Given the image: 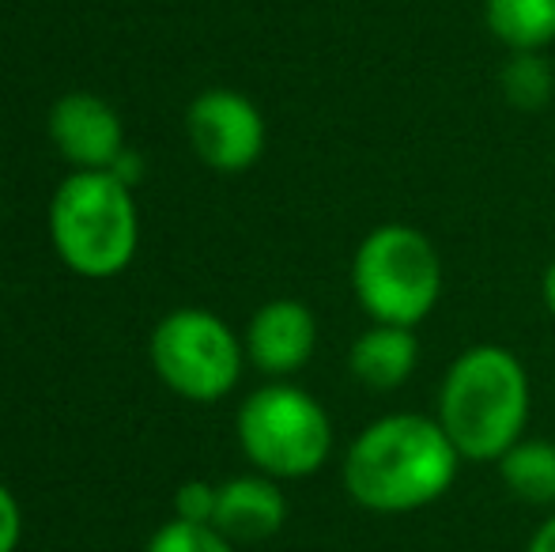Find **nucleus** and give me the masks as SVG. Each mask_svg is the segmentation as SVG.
<instances>
[{
    "label": "nucleus",
    "mask_w": 555,
    "mask_h": 552,
    "mask_svg": "<svg viewBox=\"0 0 555 552\" xmlns=\"http://www.w3.org/2000/svg\"><path fill=\"white\" fill-rule=\"evenodd\" d=\"M238 442L264 477L295 480L325 465L333 424L325 409L299 386H264L238 409Z\"/></svg>",
    "instance_id": "obj_5"
},
{
    "label": "nucleus",
    "mask_w": 555,
    "mask_h": 552,
    "mask_svg": "<svg viewBox=\"0 0 555 552\" xmlns=\"http://www.w3.org/2000/svg\"><path fill=\"white\" fill-rule=\"evenodd\" d=\"M483 20L514 53H541L555 42V0H488Z\"/></svg>",
    "instance_id": "obj_12"
},
{
    "label": "nucleus",
    "mask_w": 555,
    "mask_h": 552,
    "mask_svg": "<svg viewBox=\"0 0 555 552\" xmlns=\"http://www.w3.org/2000/svg\"><path fill=\"white\" fill-rule=\"evenodd\" d=\"M529 420V375L511 348L476 345L450 363L439 424L465 462H499L521 442Z\"/></svg>",
    "instance_id": "obj_2"
},
{
    "label": "nucleus",
    "mask_w": 555,
    "mask_h": 552,
    "mask_svg": "<svg viewBox=\"0 0 555 552\" xmlns=\"http://www.w3.org/2000/svg\"><path fill=\"white\" fill-rule=\"evenodd\" d=\"M526 552H555V515L533 534V541H529Z\"/></svg>",
    "instance_id": "obj_18"
},
{
    "label": "nucleus",
    "mask_w": 555,
    "mask_h": 552,
    "mask_svg": "<svg viewBox=\"0 0 555 552\" xmlns=\"http://www.w3.org/2000/svg\"><path fill=\"white\" fill-rule=\"evenodd\" d=\"M50 137L76 170H114L125 152L121 118L88 91H73L53 106Z\"/></svg>",
    "instance_id": "obj_8"
},
{
    "label": "nucleus",
    "mask_w": 555,
    "mask_h": 552,
    "mask_svg": "<svg viewBox=\"0 0 555 552\" xmlns=\"http://www.w3.org/2000/svg\"><path fill=\"white\" fill-rule=\"evenodd\" d=\"M20 538H23L20 503H15V496L0 485V552H15L20 549Z\"/></svg>",
    "instance_id": "obj_17"
},
{
    "label": "nucleus",
    "mask_w": 555,
    "mask_h": 552,
    "mask_svg": "<svg viewBox=\"0 0 555 552\" xmlns=\"http://www.w3.org/2000/svg\"><path fill=\"white\" fill-rule=\"evenodd\" d=\"M351 375L366 386V390H397L409 383L412 371L420 363V341L404 325H374V330L359 333L351 345Z\"/></svg>",
    "instance_id": "obj_11"
},
{
    "label": "nucleus",
    "mask_w": 555,
    "mask_h": 552,
    "mask_svg": "<svg viewBox=\"0 0 555 552\" xmlns=\"http://www.w3.org/2000/svg\"><path fill=\"white\" fill-rule=\"evenodd\" d=\"M541 292H544V307L555 314V261L548 269H544V284H541Z\"/></svg>",
    "instance_id": "obj_19"
},
{
    "label": "nucleus",
    "mask_w": 555,
    "mask_h": 552,
    "mask_svg": "<svg viewBox=\"0 0 555 552\" xmlns=\"http://www.w3.org/2000/svg\"><path fill=\"white\" fill-rule=\"evenodd\" d=\"M61 261L80 277H117L137 254V205L114 170H76L50 205Z\"/></svg>",
    "instance_id": "obj_3"
},
{
    "label": "nucleus",
    "mask_w": 555,
    "mask_h": 552,
    "mask_svg": "<svg viewBox=\"0 0 555 552\" xmlns=\"http://www.w3.org/2000/svg\"><path fill=\"white\" fill-rule=\"evenodd\" d=\"M144 552H234V541H227L216 526L170 518L167 526L152 534Z\"/></svg>",
    "instance_id": "obj_15"
},
{
    "label": "nucleus",
    "mask_w": 555,
    "mask_h": 552,
    "mask_svg": "<svg viewBox=\"0 0 555 552\" xmlns=\"http://www.w3.org/2000/svg\"><path fill=\"white\" fill-rule=\"evenodd\" d=\"M216 500H220V488L205 485V480H190V485L178 488V496H175V515L182 518V523L212 526L216 523Z\"/></svg>",
    "instance_id": "obj_16"
},
{
    "label": "nucleus",
    "mask_w": 555,
    "mask_h": 552,
    "mask_svg": "<svg viewBox=\"0 0 555 552\" xmlns=\"http://www.w3.org/2000/svg\"><path fill=\"white\" fill-rule=\"evenodd\" d=\"M499 477L511 488V496L548 508L555 503V442L544 439H521L499 458Z\"/></svg>",
    "instance_id": "obj_13"
},
{
    "label": "nucleus",
    "mask_w": 555,
    "mask_h": 552,
    "mask_svg": "<svg viewBox=\"0 0 555 552\" xmlns=\"http://www.w3.org/2000/svg\"><path fill=\"white\" fill-rule=\"evenodd\" d=\"M152 363L163 383L182 398L220 401L242 375V345L216 314L185 307L155 325Z\"/></svg>",
    "instance_id": "obj_6"
},
{
    "label": "nucleus",
    "mask_w": 555,
    "mask_h": 552,
    "mask_svg": "<svg viewBox=\"0 0 555 552\" xmlns=\"http://www.w3.org/2000/svg\"><path fill=\"white\" fill-rule=\"evenodd\" d=\"M318 322L307 303L299 299H272L249 318L246 348L249 360L269 375H295L314 356Z\"/></svg>",
    "instance_id": "obj_9"
},
{
    "label": "nucleus",
    "mask_w": 555,
    "mask_h": 552,
    "mask_svg": "<svg viewBox=\"0 0 555 552\" xmlns=\"http://www.w3.org/2000/svg\"><path fill=\"white\" fill-rule=\"evenodd\" d=\"M356 299L382 325H420L442 295L435 243L409 223H382L359 243L351 261Z\"/></svg>",
    "instance_id": "obj_4"
},
{
    "label": "nucleus",
    "mask_w": 555,
    "mask_h": 552,
    "mask_svg": "<svg viewBox=\"0 0 555 552\" xmlns=\"http://www.w3.org/2000/svg\"><path fill=\"white\" fill-rule=\"evenodd\" d=\"M287 500L272 477H234L220 485L216 500V530L227 541H264L284 526Z\"/></svg>",
    "instance_id": "obj_10"
},
{
    "label": "nucleus",
    "mask_w": 555,
    "mask_h": 552,
    "mask_svg": "<svg viewBox=\"0 0 555 552\" xmlns=\"http://www.w3.org/2000/svg\"><path fill=\"white\" fill-rule=\"evenodd\" d=\"M190 144L208 167L216 170H246L264 152V118L246 95L227 88L201 91L185 114Z\"/></svg>",
    "instance_id": "obj_7"
},
{
    "label": "nucleus",
    "mask_w": 555,
    "mask_h": 552,
    "mask_svg": "<svg viewBox=\"0 0 555 552\" xmlns=\"http://www.w3.org/2000/svg\"><path fill=\"white\" fill-rule=\"evenodd\" d=\"M503 91L514 106H544L552 95V73L537 53H514L511 65L503 68Z\"/></svg>",
    "instance_id": "obj_14"
},
{
    "label": "nucleus",
    "mask_w": 555,
    "mask_h": 552,
    "mask_svg": "<svg viewBox=\"0 0 555 552\" xmlns=\"http://www.w3.org/2000/svg\"><path fill=\"white\" fill-rule=\"evenodd\" d=\"M461 454L439 420L389 413L356 435L344 458V488L374 515H404L442 500Z\"/></svg>",
    "instance_id": "obj_1"
}]
</instances>
